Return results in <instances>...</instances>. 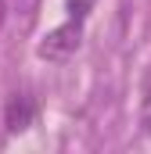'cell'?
Here are the masks:
<instances>
[{
	"label": "cell",
	"mask_w": 151,
	"mask_h": 154,
	"mask_svg": "<svg viewBox=\"0 0 151 154\" xmlns=\"http://www.w3.org/2000/svg\"><path fill=\"white\" fill-rule=\"evenodd\" d=\"M33 122H36V100H33L29 93H14V97L7 100V108H4V125H7V133H25Z\"/></svg>",
	"instance_id": "2"
},
{
	"label": "cell",
	"mask_w": 151,
	"mask_h": 154,
	"mask_svg": "<svg viewBox=\"0 0 151 154\" xmlns=\"http://www.w3.org/2000/svg\"><path fill=\"white\" fill-rule=\"evenodd\" d=\"M4 18H7V4L0 0V25H4Z\"/></svg>",
	"instance_id": "4"
},
{
	"label": "cell",
	"mask_w": 151,
	"mask_h": 154,
	"mask_svg": "<svg viewBox=\"0 0 151 154\" xmlns=\"http://www.w3.org/2000/svg\"><path fill=\"white\" fill-rule=\"evenodd\" d=\"M79 39H83V22H79V18H69L65 25L50 29L47 36L40 39L36 54L43 61H69L76 50H79Z\"/></svg>",
	"instance_id": "1"
},
{
	"label": "cell",
	"mask_w": 151,
	"mask_h": 154,
	"mask_svg": "<svg viewBox=\"0 0 151 154\" xmlns=\"http://www.w3.org/2000/svg\"><path fill=\"white\" fill-rule=\"evenodd\" d=\"M86 7H90V0H69V11H72V18H86Z\"/></svg>",
	"instance_id": "3"
}]
</instances>
